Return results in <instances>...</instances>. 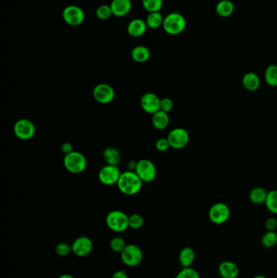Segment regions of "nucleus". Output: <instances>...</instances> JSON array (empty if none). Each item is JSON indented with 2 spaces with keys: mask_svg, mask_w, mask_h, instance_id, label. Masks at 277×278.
Masks as SVG:
<instances>
[{
  "mask_svg": "<svg viewBox=\"0 0 277 278\" xmlns=\"http://www.w3.org/2000/svg\"><path fill=\"white\" fill-rule=\"evenodd\" d=\"M143 182L133 171H125L121 173L117 182L118 189L122 194L129 196L137 195L142 188Z\"/></svg>",
  "mask_w": 277,
  "mask_h": 278,
  "instance_id": "nucleus-1",
  "label": "nucleus"
},
{
  "mask_svg": "<svg viewBox=\"0 0 277 278\" xmlns=\"http://www.w3.org/2000/svg\"><path fill=\"white\" fill-rule=\"evenodd\" d=\"M63 166L72 174H80L85 172L87 160L82 153L73 150L63 157Z\"/></svg>",
  "mask_w": 277,
  "mask_h": 278,
  "instance_id": "nucleus-2",
  "label": "nucleus"
},
{
  "mask_svg": "<svg viewBox=\"0 0 277 278\" xmlns=\"http://www.w3.org/2000/svg\"><path fill=\"white\" fill-rule=\"evenodd\" d=\"M186 20L179 12H171L165 16L163 28L167 34L178 35L184 32L186 28Z\"/></svg>",
  "mask_w": 277,
  "mask_h": 278,
  "instance_id": "nucleus-3",
  "label": "nucleus"
},
{
  "mask_svg": "<svg viewBox=\"0 0 277 278\" xmlns=\"http://www.w3.org/2000/svg\"><path fill=\"white\" fill-rule=\"evenodd\" d=\"M106 224L111 231L122 233L129 228V215L119 210L110 211L106 216Z\"/></svg>",
  "mask_w": 277,
  "mask_h": 278,
  "instance_id": "nucleus-4",
  "label": "nucleus"
},
{
  "mask_svg": "<svg viewBox=\"0 0 277 278\" xmlns=\"http://www.w3.org/2000/svg\"><path fill=\"white\" fill-rule=\"evenodd\" d=\"M120 259L124 265L128 267H137L142 262L143 252L138 246L135 244H127L121 251Z\"/></svg>",
  "mask_w": 277,
  "mask_h": 278,
  "instance_id": "nucleus-5",
  "label": "nucleus"
},
{
  "mask_svg": "<svg viewBox=\"0 0 277 278\" xmlns=\"http://www.w3.org/2000/svg\"><path fill=\"white\" fill-rule=\"evenodd\" d=\"M13 132L17 139L28 141L34 137L36 134V127L30 120L20 119L14 124Z\"/></svg>",
  "mask_w": 277,
  "mask_h": 278,
  "instance_id": "nucleus-6",
  "label": "nucleus"
},
{
  "mask_svg": "<svg viewBox=\"0 0 277 278\" xmlns=\"http://www.w3.org/2000/svg\"><path fill=\"white\" fill-rule=\"evenodd\" d=\"M135 173L143 183H150L156 179L157 169L153 162L147 159H140Z\"/></svg>",
  "mask_w": 277,
  "mask_h": 278,
  "instance_id": "nucleus-7",
  "label": "nucleus"
},
{
  "mask_svg": "<svg viewBox=\"0 0 277 278\" xmlns=\"http://www.w3.org/2000/svg\"><path fill=\"white\" fill-rule=\"evenodd\" d=\"M230 215L231 211L229 208L227 204L223 203L213 204L208 212L210 220L216 224H223L227 222Z\"/></svg>",
  "mask_w": 277,
  "mask_h": 278,
  "instance_id": "nucleus-8",
  "label": "nucleus"
},
{
  "mask_svg": "<svg viewBox=\"0 0 277 278\" xmlns=\"http://www.w3.org/2000/svg\"><path fill=\"white\" fill-rule=\"evenodd\" d=\"M171 148L180 150L185 148L189 141V135L184 128H175L169 132L167 137Z\"/></svg>",
  "mask_w": 277,
  "mask_h": 278,
  "instance_id": "nucleus-9",
  "label": "nucleus"
},
{
  "mask_svg": "<svg viewBox=\"0 0 277 278\" xmlns=\"http://www.w3.org/2000/svg\"><path fill=\"white\" fill-rule=\"evenodd\" d=\"M115 90L111 85L100 83L95 85L93 90V97L100 104H109L115 99Z\"/></svg>",
  "mask_w": 277,
  "mask_h": 278,
  "instance_id": "nucleus-10",
  "label": "nucleus"
},
{
  "mask_svg": "<svg viewBox=\"0 0 277 278\" xmlns=\"http://www.w3.org/2000/svg\"><path fill=\"white\" fill-rule=\"evenodd\" d=\"M62 16L64 21L71 26L81 25L85 20V12L77 5H69L63 10Z\"/></svg>",
  "mask_w": 277,
  "mask_h": 278,
  "instance_id": "nucleus-11",
  "label": "nucleus"
},
{
  "mask_svg": "<svg viewBox=\"0 0 277 278\" xmlns=\"http://www.w3.org/2000/svg\"><path fill=\"white\" fill-rule=\"evenodd\" d=\"M121 175L118 166H113L107 164L103 167L99 172V180L104 186H113L117 184L119 177Z\"/></svg>",
  "mask_w": 277,
  "mask_h": 278,
  "instance_id": "nucleus-12",
  "label": "nucleus"
},
{
  "mask_svg": "<svg viewBox=\"0 0 277 278\" xmlns=\"http://www.w3.org/2000/svg\"><path fill=\"white\" fill-rule=\"evenodd\" d=\"M72 253L77 257H86L92 252L94 244L90 238L81 236L76 238L72 245Z\"/></svg>",
  "mask_w": 277,
  "mask_h": 278,
  "instance_id": "nucleus-13",
  "label": "nucleus"
},
{
  "mask_svg": "<svg viewBox=\"0 0 277 278\" xmlns=\"http://www.w3.org/2000/svg\"><path fill=\"white\" fill-rule=\"evenodd\" d=\"M160 99L158 95L154 93H146L141 98L140 104L145 112L153 115L160 110Z\"/></svg>",
  "mask_w": 277,
  "mask_h": 278,
  "instance_id": "nucleus-14",
  "label": "nucleus"
},
{
  "mask_svg": "<svg viewBox=\"0 0 277 278\" xmlns=\"http://www.w3.org/2000/svg\"><path fill=\"white\" fill-rule=\"evenodd\" d=\"M110 6L113 16L122 17L129 13L132 8V2L131 0H112Z\"/></svg>",
  "mask_w": 277,
  "mask_h": 278,
  "instance_id": "nucleus-15",
  "label": "nucleus"
},
{
  "mask_svg": "<svg viewBox=\"0 0 277 278\" xmlns=\"http://www.w3.org/2000/svg\"><path fill=\"white\" fill-rule=\"evenodd\" d=\"M218 271L222 278H237L239 275L238 266L229 260L221 263Z\"/></svg>",
  "mask_w": 277,
  "mask_h": 278,
  "instance_id": "nucleus-16",
  "label": "nucleus"
},
{
  "mask_svg": "<svg viewBox=\"0 0 277 278\" xmlns=\"http://www.w3.org/2000/svg\"><path fill=\"white\" fill-rule=\"evenodd\" d=\"M147 23L142 19H133L127 26L128 34L133 38L142 36L147 31Z\"/></svg>",
  "mask_w": 277,
  "mask_h": 278,
  "instance_id": "nucleus-17",
  "label": "nucleus"
},
{
  "mask_svg": "<svg viewBox=\"0 0 277 278\" xmlns=\"http://www.w3.org/2000/svg\"><path fill=\"white\" fill-rule=\"evenodd\" d=\"M104 159L106 162L107 164L109 165H113V166H118L121 161V155L119 153V150L112 147V146H109L104 150Z\"/></svg>",
  "mask_w": 277,
  "mask_h": 278,
  "instance_id": "nucleus-18",
  "label": "nucleus"
},
{
  "mask_svg": "<svg viewBox=\"0 0 277 278\" xmlns=\"http://www.w3.org/2000/svg\"><path fill=\"white\" fill-rule=\"evenodd\" d=\"M195 260V252L189 247H185L180 250L179 254V262L182 268H190Z\"/></svg>",
  "mask_w": 277,
  "mask_h": 278,
  "instance_id": "nucleus-19",
  "label": "nucleus"
},
{
  "mask_svg": "<svg viewBox=\"0 0 277 278\" xmlns=\"http://www.w3.org/2000/svg\"><path fill=\"white\" fill-rule=\"evenodd\" d=\"M242 85L249 91H255L260 86V78L255 72H247L242 78Z\"/></svg>",
  "mask_w": 277,
  "mask_h": 278,
  "instance_id": "nucleus-20",
  "label": "nucleus"
},
{
  "mask_svg": "<svg viewBox=\"0 0 277 278\" xmlns=\"http://www.w3.org/2000/svg\"><path fill=\"white\" fill-rule=\"evenodd\" d=\"M131 57L137 63H145L151 57V52L145 46H137L132 50Z\"/></svg>",
  "mask_w": 277,
  "mask_h": 278,
  "instance_id": "nucleus-21",
  "label": "nucleus"
},
{
  "mask_svg": "<svg viewBox=\"0 0 277 278\" xmlns=\"http://www.w3.org/2000/svg\"><path fill=\"white\" fill-rule=\"evenodd\" d=\"M170 118L168 113L160 110L152 115V125L156 130H165L168 126Z\"/></svg>",
  "mask_w": 277,
  "mask_h": 278,
  "instance_id": "nucleus-22",
  "label": "nucleus"
},
{
  "mask_svg": "<svg viewBox=\"0 0 277 278\" xmlns=\"http://www.w3.org/2000/svg\"><path fill=\"white\" fill-rule=\"evenodd\" d=\"M216 11L221 17H228L234 11V4L230 0H221L217 3Z\"/></svg>",
  "mask_w": 277,
  "mask_h": 278,
  "instance_id": "nucleus-23",
  "label": "nucleus"
},
{
  "mask_svg": "<svg viewBox=\"0 0 277 278\" xmlns=\"http://www.w3.org/2000/svg\"><path fill=\"white\" fill-rule=\"evenodd\" d=\"M268 191L264 188V187H255L250 191V200L253 204H265L268 196Z\"/></svg>",
  "mask_w": 277,
  "mask_h": 278,
  "instance_id": "nucleus-24",
  "label": "nucleus"
},
{
  "mask_svg": "<svg viewBox=\"0 0 277 278\" xmlns=\"http://www.w3.org/2000/svg\"><path fill=\"white\" fill-rule=\"evenodd\" d=\"M164 20H165V17L163 16L162 13L160 11L150 12L147 16L146 23H147V27L156 29L163 26Z\"/></svg>",
  "mask_w": 277,
  "mask_h": 278,
  "instance_id": "nucleus-25",
  "label": "nucleus"
},
{
  "mask_svg": "<svg viewBox=\"0 0 277 278\" xmlns=\"http://www.w3.org/2000/svg\"><path fill=\"white\" fill-rule=\"evenodd\" d=\"M265 81L267 84L273 87L277 86V65H271L265 71Z\"/></svg>",
  "mask_w": 277,
  "mask_h": 278,
  "instance_id": "nucleus-26",
  "label": "nucleus"
},
{
  "mask_svg": "<svg viewBox=\"0 0 277 278\" xmlns=\"http://www.w3.org/2000/svg\"><path fill=\"white\" fill-rule=\"evenodd\" d=\"M265 205L268 211L272 213L277 214V190L268 192Z\"/></svg>",
  "mask_w": 277,
  "mask_h": 278,
  "instance_id": "nucleus-27",
  "label": "nucleus"
},
{
  "mask_svg": "<svg viewBox=\"0 0 277 278\" xmlns=\"http://www.w3.org/2000/svg\"><path fill=\"white\" fill-rule=\"evenodd\" d=\"M109 246H110V249L113 252L120 254L121 251L124 249V247H126L127 243L124 238L119 236H115L111 239Z\"/></svg>",
  "mask_w": 277,
  "mask_h": 278,
  "instance_id": "nucleus-28",
  "label": "nucleus"
},
{
  "mask_svg": "<svg viewBox=\"0 0 277 278\" xmlns=\"http://www.w3.org/2000/svg\"><path fill=\"white\" fill-rule=\"evenodd\" d=\"M262 245L266 248H273L277 244V233L275 231H268L262 238Z\"/></svg>",
  "mask_w": 277,
  "mask_h": 278,
  "instance_id": "nucleus-29",
  "label": "nucleus"
},
{
  "mask_svg": "<svg viewBox=\"0 0 277 278\" xmlns=\"http://www.w3.org/2000/svg\"><path fill=\"white\" fill-rule=\"evenodd\" d=\"M145 9L150 12L160 11L163 7V0H142Z\"/></svg>",
  "mask_w": 277,
  "mask_h": 278,
  "instance_id": "nucleus-30",
  "label": "nucleus"
},
{
  "mask_svg": "<svg viewBox=\"0 0 277 278\" xmlns=\"http://www.w3.org/2000/svg\"><path fill=\"white\" fill-rule=\"evenodd\" d=\"M95 14L98 18L101 20H109L113 15L110 5L108 4L100 5L99 7H97Z\"/></svg>",
  "mask_w": 277,
  "mask_h": 278,
  "instance_id": "nucleus-31",
  "label": "nucleus"
},
{
  "mask_svg": "<svg viewBox=\"0 0 277 278\" xmlns=\"http://www.w3.org/2000/svg\"><path fill=\"white\" fill-rule=\"evenodd\" d=\"M144 218L140 214H132L129 216V226L133 229H139L144 225Z\"/></svg>",
  "mask_w": 277,
  "mask_h": 278,
  "instance_id": "nucleus-32",
  "label": "nucleus"
},
{
  "mask_svg": "<svg viewBox=\"0 0 277 278\" xmlns=\"http://www.w3.org/2000/svg\"><path fill=\"white\" fill-rule=\"evenodd\" d=\"M55 251L57 256H60V257H65V256H68V255L72 253V246L67 242H59L56 245Z\"/></svg>",
  "mask_w": 277,
  "mask_h": 278,
  "instance_id": "nucleus-33",
  "label": "nucleus"
},
{
  "mask_svg": "<svg viewBox=\"0 0 277 278\" xmlns=\"http://www.w3.org/2000/svg\"><path fill=\"white\" fill-rule=\"evenodd\" d=\"M175 278H201L200 274L193 268H183Z\"/></svg>",
  "mask_w": 277,
  "mask_h": 278,
  "instance_id": "nucleus-34",
  "label": "nucleus"
},
{
  "mask_svg": "<svg viewBox=\"0 0 277 278\" xmlns=\"http://www.w3.org/2000/svg\"><path fill=\"white\" fill-rule=\"evenodd\" d=\"M174 103L169 98H163L160 99V111L169 113L173 109Z\"/></svg>",
  "mask_w": 277,
  "mask_h": 278,
  "instance_id": "nucleus-35",
  "label": "nucleus"
},
{
  "mask_svg": "<svg viewBox=\"0 0 277 278\" xmlns=\"http://www.w3.org/2000/svg\"><path fill=\"white\" fill-rule=\"evenodd\" d=\"M170 144H169L168 140L167 138H161L159 139L156 142V150H159L160 152H165L170 148Z\"/></svg>",
  "mask_w": 277,
  "mask_h": 278,
  "instance_id": "nucleus-36",
  "label": "nucleus"
},
{
  "mask_svg": "<svg viewBox=\"0 0 277 278\" xmlns=\"http://www.w3.org/2000/svg\"><path fill=\"white\" fill-rule=\"evenodd\" d=\"M265 227L268 231H275L277 229V220L275 217H269L265 221Z\"/></svg>",
  "mask_w": 277,
  "mask_h": 278,
  "instance_id": "nucleus-37",
  "label": "nucleus"
},
{
  "mask_svg": "<svg viewBox=\"0 0 277 278\" xmlns=\"http://www.w3.org/2000/svg\"><path fill=\"white\" fill-rule=\"evenodd\" d=\"M61 151L63 153V155H68L69 153L73 151V147H72V143L66 141L64 143L62 144L61 146Z\"/></svg>",
  "mask_w": 277,
  "mask_h": 278,
  "instance_id": "nucleus-38",
  "label": "nucleus"
},
{
  "mask_svg": "<svg viewBox=\"0 0 277 278\" xmlns=\"http://www.w3.org/2000/svg\"><path fill=\"white\" fill-rule=\"evenodd\" d=\"M111 278H129V277L124 270H118L112 274Z\"/></svg>",
  "mask_w": 277,
  "mask_h": 278,
  "instance_id": "nucleus-39",
  "label": "nucleus"
},
{
  "mask_svg": "<svg viewBox=\"0 0 277 278\" xmlns=\"http://www.w3.org/2000/svg\"><path fill=\"white\" fill-rule=\"evenodd\" d=\"M137 165H138V162L135 161V160H130V161L128 163L127 167L129 168V171H133V172H135Z\"/></svg>",
  "mask_w": 277,
  "mask_h": 278,
  "instance_id": "nucleus-40",
  "label": "nucleus"
},
{
  "mask_svg": "<svg viewBox=\"0 0 277 278\" xmlns=\"http://www.w3.org/2000/svg\"><path fill=\"white\" fill-rule=\"evenodd\" d=\"M58 278H74V277L72 276L71 274H64L60 275V276H59Z\"/></svg>",
  "mask_w": 277,
  "mask_h": 278,
  "instance_id": "nucleus-41",
  "label": "nucleus"
},
{
  "mask_svg": "<svg viewBox=\"0 0 277 278\" xmlns=\"http://www.w3.org/2000/svg\"><path fill=\"white\" fill-rule=\"evenodd\" d=\"M253 278H267L266 277L264 276V275H257V276L254 277Z\"/></svg>",
  "mask_w": 277,
  "mask_h": 278,
  "instance_id": "nucleus-42",
  "label": "nucleus"
}]
</instances>
